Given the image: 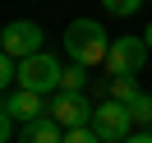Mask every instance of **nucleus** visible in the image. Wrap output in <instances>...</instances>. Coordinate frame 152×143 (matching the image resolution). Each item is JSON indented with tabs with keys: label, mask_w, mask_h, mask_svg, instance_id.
<instances>
[{
	"label": "nucleus",
	"mask_w": 152,
	"mask_h": 143,
	"mask_svg": "<svg viewBox=\"0 0 152 143\" xmlns=\"http://www.w3.org/2000/svg\"><path fill=\"white\" fill-rule=\"evenodd\" d=\"M111 42L115 37H106L97 19H74L65 28V56L74 60V65H88V69H92V65H106Z\"/></svg>",
	"instance_id": "nucleus-1"
},
{
	"label": "nucleus",
	"mask_w": 152,
	"mask_h": 143,
	"mask_svg": "<svg viewBox=\"0 0 152 143\" xmlns=\"http://www.w3.org/2000/svg\"><path fill=\"white\" fill-rule=\"evenodd\" d=\"M60 74H65V65H60L51 51H37V56L19 60V88H28V92H60Z\"/></svg>",
	"instance_id": "nucleus-2"
},
{
	"label": "nucleus",
	"mask_w": 152,
	"mask_h": 143,
	"mask_svg": "<svg viewBox=\"0 0 152 143\" xmlns=\"http://www.w3.org/2000/svg\"><path fill=\"white\" fill-rule=\"evenodd\" d=\"M92 129L102 134L106 143H124V139L134 134V115H129V106H124V102L102 97V102H97V111H92Z\"/></svg>",
	"instance_id": "nucleus-3"
},
{
	"label": "nucleus",
	"mask_w": 152,
	"mask_h": 143,
	"mask_svg": "<svg viewBox=\"0 0 152 143\" xmlns=\"http://www.w3.org/2000/svg\"><path fill=\"white\" fill-rule=\"evenodd\" d=\"M42 51V23L32 19H14L5 23V32H0V56H14V60H28Z\"/></svg>",
	"instance_id": "nucleus-4"
},
{
	"label": "nucleus",
	"mask_w": 152,
	"mask_h": 143,
	"mask_svg": "<svg viewBox=\"0 0 152 143\" xmlns=\"http://www.w3.org/2000/svg\"><path fill=\"white\" fill-rule=\"evenodd\" d=\"M148 56H152V51H148V42H143V37H115L111 42V56H106V74H143V65H148Z\"/></svg>",
	"instance_id": "nucleus-5"
},
{
	"label": "nucleus",
	"mask_w": 152,
	"mask_h": 143,
	"mask_svg": "<svg viewBox=\"0 0 152 143\" xmlns=\"http://www.w3.org/2000/svg\"><path fill=\"white\" fill-rule=\"evenodd\" d=\"M92 111L97 106L88 102L83 92H56L51 106H46V115L60 125V129H83V125H92Z\"/></svg>",
	"instance_id": "nucleus-6"
},
{
	"label": "nucleus",
	"mask_w": 152,
	"mask_h": 143,
	"mask_svg": "<svg viewBox=\"0 0 152 143\" xmlns=\"http://www.w3.org/2000/svg\"><path fill=\"white\" fill-rule=\"evenodd\" d=\"M46 97L42 92H28V88H10V92H5V102H0V111L5 115H14V120L19 125H32V120H42V115H46Z\"/></svg>",
	"instance_id": "nucleus-7"
},
{
	"label": "nucleus",
	"mask_w": 152,
	"mask_h": 143,
	"mask_svg": "<svg viewBox=\"0 0 152 143\" xmlns=\"http://www.w3.org/2000/svg\"><path fill=\"white\" fill-rule=\"evenodd\" d=\"M19 143H65V129L51 115H42V120H32V125L19 129Z\"/></svg>",
	"instance_id": "nucleus-8"
},
{
	"label": "nucleus",
	"mask_w": 152,
	"mask_h": 143,
	"mask_svg": "<svg viewBox=\"0 0 152 143\" xmlns=\"http://www.w3.org/2000/svg\"><path fill=\"white\" fill-rule=\"evenodd\" d=\"M106 97H115V102L129 106L134 97H138V74H115L111 83H106Z\"/></svg>",
	"instance_id": "nucleus-9"
},
{
	"label": "nucleus",
	"mask_w": 152,
	"mask_h": 143,
	"mask_svg": "<svg viewBox=\"0 0 152 143\" xmlns=\"http://www.w3.org/2000/svg\"><path fill=\"white\" fill-rule=\"evenodd\" d=\"M83 88H88V65H74L69 60L65 74H60V92H83Z\"/></svg>",
	"instance_id": "nucleus-10"
},
{
	"label": "nucleus",
	"mask_w": 152,
	"mask_h": 143,
	"mask_svg": "<svg viewBox=\"0 0 152 143\" xmlns=\"http://www.w3.org/2000/svg\"><path fill=\"white\" fill-rule=\"evenodd\" d=\"M129 115H134V125L138 129H152V92H138L129 102Z\"/></svg>",
	"instance_id": "nucleus-11"
},
{
	"label": "nucleus",
	"mask_w": 152,
	"mask_h": 143,
	"mask_svg": "<svg viewBox=\"0 0 152 143\" xmlns=\"http://www.w3.org/2000/svg\"><path fill=\"white\" fill-rule=\"evenodd\" d=\"M102 5L115 14V19H129V14H138V10H143V0H102Z\"/></svg>",
	"instance_id": "nucleus-12"
},
{
	"label": "nucleus",
	"mask_w": 152,
	"mask_h": 143,
	"mask_svg": "<svg viewBox=\"0 0 152 143\" xmlns=\"http://www.w3.org/2000/svg\"><path fill=\"white\" fill-rule=\"evenodd\" d=\"M65 143H106V139L92 129V125H83V129H65Z\"/></svg>",
	"instance_id": "nucleus-13"
},
{
	"label": "nucleus",
	"mask_w": 152,
	"mask_h": 143,
	"mask_svg": "<svg viewBox=\"0 0 152 143\" xmlns=\"http://www.w3.org/2000/svg\"><path fill=\"white\" fill-rule=\"evenodd\" d=\"M0 83H5V88L19 83V60H14V56H0Z\"/></svg>",
	"instance_id": "nucleus-14"
},
{
	"label": "nucleus",
	"mask_w": 152,
	"mask_h": 143,
	"mask_svg": "<svg viewBox=\"0 0 152 143\" xmlns=\"http://www.w3.org/2000/svg\"><path fill=\"white\" fill-rule=\"evenodd\" d=\"M124 143H152V129H138V134H129Z\"/></svg>",
	"instance_id": "nucleus-15"
},
{
	"label": "nucleus",
	"mask_w": 152,
	"mask_h": 143,
	"mask_svg": "<svg viewBox=\"0 0 152 143\" xmlns=\"http://www.w3.org/2000/svg\"><path fill=\"white\" fill-rule=\"evenodd\" d=\"M143 42H148V51H152V23H148V28H143Z\"/></svg>",
	"instance_id": "nucleus-16"
}]
</instances>
